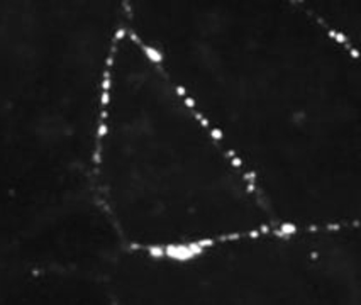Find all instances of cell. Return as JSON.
<instances>
[{"instance_id": "cell-1", "label": "cell", "mask_w": 361, "mask_h": 305, "mask_svg": "<svg viewBox=\"0 0 361 305\" xmlns=\"http://www.w3.org/2000/svg\"><path fill=\"white\" fill-rule=\"evenodd\" d=\"M253 182L275 225H360V46L312 2H123Z\"/></svg>"}, {"instance_id": "cell-2", "label": "cell", "mask_w": 361, "mask_h": 305, "mask_svg": "<svg viewBox=\"0 0 361 305\" xmlns=\"http://www.w3.org/2000/svg\"><path fill=\"white\" fill-rule=\"evenodd\" d=\"M121 27L123 2H0V273L107 260L94 151Z\"/></svg>"}, {"instance_id": "cell-3", "label": "cell", "mask_w": 361, "mask_h": 305, "mask_svg": "<svg viewBox=\"0 0 361 305\" xmlns=\"http://www.w3.org/2000/svg\"><path fill=\"white\" fill-rule=\"evenodd\" d=\"M94 192L119 248L134 251L275 225L236 158L124 24L104 83Z\"/></svg>"}, {"instance_id": "cell-4", "label": "cell", "mask_w": 361, "mask_h": 305, "mask_svg": "<svg viewBox=\"0 0 361 305\" xmlns=\"http://www.w3.org/2000/svg\"><path fill=\"white\" fill-rule=\"evenodd\" d=\"M360 256V225H271L170 251L119 248L99 277L112 305H361Z\"/></svg>"}]
</instances>
